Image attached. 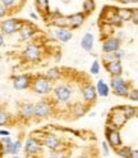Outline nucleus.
I'll use <instances>...</instances> for the list:
<instances>
[{
    "label": "nucleus",
    "mask_w": 138,
    "mask_h": 158,
    "mask_svg": "<svg viewBox=\"0 0 138 158\" xmlns=\"http://www.w3.org/2000/svg\"><path fill=\"white\" fill-rule=\"evenodd\" d=\"M54 82H51L49 78H46L44 75H37L35 77H32L31 80V85L29 88L35 94L37 95H48L52 91L54 88Z\"/></svg>",
    "instance_id": "nucleus-1"
},
{
    "label": "nucleus",
    "mask_w": 138,
    "mask_h": 158,
    "mask_svg": "<svg viewBox=\"0 0 138 158\" xmlns=\"http://www.w3.org/2000/svg\"><path fill=\"white\" fill-rule=\"evenodd\" d=\"M109 86H110V90H113L115 95L121 97V98H127L129 90L132 89V85L127 80H124L121 76H110Z\"/></svg>",
    "instance_id": "nucleus-2"
},
{
    "label": "nucleus",
    "mask_w": 138,
    "mask_h": 158,
    "mask_svg": "<svg viewBox=\"0 0 138 158\" xmlns=\"http://www.w3.org/2000/svg\"><path fill=\"white\" fill-rule=\"evenodd\" d=\"M52 98L56 103H68L73 97V89L68 84H58L52 88Z\"/></svg>",
    "instance_id": "nucleus-3"
},
{
    "label": "nucleus",
    "mask_w": 138,
    "mask_h": 158,
    "mask_svg": "<svg viewBox=\"0 0 138 158\" xmlns=\"http://www.w3.org/2000/svg\"><path fill=\"white\" fill-rule=\"evenodd\" d=\"M128 121V118L125 117L124 112L121 109V106L120 107H115L111 109V112L109 114V118H107V122H106V126H110V127H114V129H118L120 130L123 126H124Z\"/></svg>",
    "instance_id": "nucleus-4"
},
{
    "label": "nucleus",
    "mask_w": 138,
    "mask_h": 158,
    "mask_svg": "<svg viewBox=\"0 0 138 158\" xmlns=\"http://www.w3.org/2000/svg\"><path fill=\"white\" fill-rule=\"evenodd\" d=\"M105 139H106V143L109 144V147H111L113 149H115V151L123 145L120 130H118V129L106 126L105 127Z\"/></svg>",
    "instance_id": "nucleus-5"
},
{
    "label": "nucleus",
    "mask_w": 138,
    "mask_h": 158,
    "mask_svg": "<svg viewBox=\"0 0 138 158\" xmlns=\"http://www.w3.org/2000/svg\"><path fill=\"white\" fill-rule=\"evenodd\" d=\"M100 19H102L104 23H107L113 27H121L123 21L117 15V8L115 6H105L104 13L100 17Z\"/></svg>",
    "instance_id": "nucleus-6"
},
{
    "label": "nucleus",
    "mask_w": 138,
    "mask_h": 158,
    "mask_svg": "<svg viewBox=\"0 0 138 158\" xmlns=\"http://www.w3.org/2000/svg\"><path fill=\"white\" fill-rule=\"evenodd\" d=\"M35 109V118L36 120H44L48 118L52 113V104L48 100H38L33 103Z\"/></svg>",
    "instance_id": "nucleus-7"
},
{
    "label": "nucleus",
    "mask_w": 138,
    "mask_h": 158,
    "mask_svg": "<svg viewBox=\"0 0 138 158\" xmlns=\"http://www.w3.org/2000/svg\"><path fill=\"white\" fill-rule=\"evenodd\" d=\"M42 48L40 45H37L35 43H29L26 45L25 50H23V57L28 62H38L42 58Z\"/></svg>",
    "instance_id": "nucleus-8"
},
{
    "label": "nucleus",
    "mask_w": 138,
    "mask_h": 158,
    "mask_svg": "<svg viewBox=\"0 0 138 158\" xmlns=\"http://www.w3.org/2000/svg\"><path fill=\"white\" fill-rule=\"evenodd\" d=\"M22 25V22L19 19L15 18H9L0 22V32L3 35H13L15 32H18V30Z\"/></svg>",
    "instance_id": "nucleus-9"
},
{
    "label": "nucleus",
    "mask_w": 138,
    "mask_h": 158,
    "mask_svg": "<svg viewBox=\"0 0 138 158\" xmlns=\"http://www.w3.org/2000/svg\"><path fill=\"white\" fill-rule=\"evenodd\" d=\"M23 148H25V152L28 154V156H35L37 153H40L41 148H42V144L40 139H37L36 136L31 135L26 139V141L23 143Z\"/></svg>",
    "instance_id": "nucleus-10"
},
{
    "label": "nucleus",
    "mask_w": 138,
    "mask_h": 158,
    "mask_svg": "<svg viewBox=\"0 0 138 158\" xmlns=\"http://www.w3.org/2000/svg\"><path fill=\"white\" fill-rule=\"evenodd\" d=\"M18 117L25 122L32 121L35 118L33 103H31V102H23V103L18 107Z\"/></svg>",
    "instance_id": "nucleus-11"
},
{
    "label": "nucleus",
    "mask_w": 138,
    "mask_h": 158,
    "mask_svg": "<svg viewBox=\"0 0 138 158\" xmlns=\"http://www.w3.org/2000/svg\"><path fill=\"white\" fill-rule=\"evenodd\" d=\"M40 141L45 148L50 149V151H56V149H59L60 145H61L60 139L58 138L56 134H54V132H46L45 135L41 138Z\"/></svg>",
    "instance_id": "nucleus-12"
},
{
    "label": "nucleus",
    "mask_w": 138,
    "mask_h": 158,
    "mask_svg": "<svg viewBox=\"0 0 138 158\" xmlns=\"http://www.w3.org/2000/svg\"><path fill=\"white\" fill-rule=\"evenodd\" d=\"M81 94H82V98L86 103L91 104V103H95L96 99H97V93L95 89V85H92L91 82H84L83 86L81 88Z\"/></svg>",
    "instance_id": "nucleus-13"
},
{
    "label": "nucleus",
    "mask_w": 138,
    "mask_h": 158,
    "mask_svg": "<svg viewBox=\"0 0 138 158\" xmlns=\"http://www.w3.org/2000/svg\"><path fill=\"white\" fill-rule=\"evenodd\" d=\"M51 34H52L54 39L60 43H68V41H71L73 37L72 30L68 27H55L51 31Z\"/></svg>",
    "instance_id": "nucleus-14"
},
{
    "label": "nucleus",
    "mask_w": 138,
    "mask_h": 158,
    "mask_svg": "<svg viewBox=\"0 0 138 158\" xmlns=\"http://www.w3.org/2000/svg\"><path fill=\"white\" fill-rule=\"evenodd\" d=\"M31 80L32 77L29 75H26V73H22V75H17L13 77V88L15 90H26L29 88L31 85Z\"/></svg>",
    "instance_id": "nucleus-15"
},
{
    "label": "nucleus",
    "mask_w": 138,
    "mask_h": 158,
    "mask_svg": "<svg viewBox=\"0 0 138 158\" xmlns=\"http://www.w3.org/2000/svg\"><path fill=\"white\" fill-rule=\"evenodd\" d=\"M121 41L117 36H109L105 37L102 41V53H111V52H117L118 49H120Z\"/></svg>",
    "instance_id": "nucleus-16"
},
{
    "label": "nucleus",
    "mask_w": 138,
    "mask_h": 158,
    "mask_svg": "<svg viewBox=\"0 0 138 158\" xmlns=\"http://www.w3.org/2000/svg\"><path fill=\"white\" fill-rule=\"evenodd\" d=\"M86 18H87V15L83 12H77V13L68 15V28H71V30L79 28L84 23Z\"/></svg>",
    "instance_id": "nucleus-17"
},
{
    "label": "nucleus",
    "mask_w": 138,
    "mask_h": 158,
    "mask_svg": "<svg viewBox=\"0 0 138 158\" xmlns=\"http://www.w3.org/2000/svg\"><path fill=\"white\" fill-rule=\"evenodd\" d=\"M48 15L50 18V23L54 27H68V17L61 14L59 10L51 12Z\"/></svg>",
    "instance_id": "nucleus-18"
},
{
    "label": "nucleus",
    "mask_w": 138,
    "mask_h": 158,
    "mask_svg": "<svg viewBox=\"0 0 138 158\" xmlns=\"http://www.w3.org/2000/svg\"><path fill=\"white\" fill-rule=\"evenodd\" d=\"M18 32H19V39L21 40L22 41H27V40H31V39L37 34V30L32 25H28V23H23L22 22Z\"/></svg>",
    "instance_id": "nucleus-19"
},
{
    "label": "nucleus",
    "mask_w": 138,
    "mask_h": 158,
    "mask_svg": "<svg viewBox=\"0 0 138 158\" xmlns=\"http://www.w3.org/2000/svg\"><path fill=\"white\" fill-rule=\"evenodd\" d=\"M104 67L110 76H121L123 75L121 60H119V59H115L111 62H104Z\"/></svg>",
    "instance_id": "nucleus-20"
},
{
    "label": "nucleus",
    "mask_w": 138,
    "mask_h": 158,
    "mask_svg": "<svg viewBox=\"0 0 138 158\" xmlns=\"http://www.w3.org/2000/svg\"><path fill=\"white\" fill-rule=\"evenodd\" d=\"M95 89L97 93V97H101V98H107L110 95V86L105 80H98L97 84L95 85Z\"/></svg>",
    "instance_id": "nucleus-21"
},
{
    "label": "nucleus",
    "mask_w": 138,
    "mask_h": 158,
    "mask_svg": "<svg viewBox=\"0 0 138 158\" xmlns=\"http://www.w3.org/2000/svg\"><path fill=\"white\" fill-rule=\"evenodd\" d=\"M94 44H95V37L91 32H86L83 35L82 40H81V48L86 52H91L94 49Z\"/></svg>",
    "instance_id": "nucleus-22"
},
{
    "label": "nucleus",
    "mask_w": 138,
    "mask_h": 158,
    "mask_svg": "<svg viewBox=\"0 0 138 158\" xmlns=\"http://www.w3.org/2000/svg\"><path fill=\"white\" fill-rule=\"evenodd\" d=\"M72 113L74 117H82L87 113L88 110V104H84V103H81V102H75V103L72 106L71 108Z\"/></svg>",
    "instance_id": "nucleus-23"
},
{
    "label": "nucleus",
    "mask_w": 138,
    "mask_h": 158,
    "mask_svg": "<svg viewBox=\"0 0 138 158\" xmlns=\"http://www.w3.org/2000/svg\"><path fill=\"white\" fill-rule=\"evenodd\" d=\"M44 76L46 78H49L51 82H56V81H59L60 78H61V76H63V72H61V69L58 68V67H51V68H49L48 71H46V73Z\"/></svg>",
    "instance_id": "nucleus-24"
},
{
    "label": "nucleus",
    "mask_w": 138,
    "mask_h": 158,
    "mask_svg": "<svg viewBox=\"0 0 138 158\" xmlns=\"http://www.w3.org/2000/svg\"><path fill=\"white\" fill-rule=\"evenodd\" d=\"M36 2V6L38 12L41 14H44L45 17L50 13V4H49V0H35Z\"/></svg>",
    "instance_id": "nucleus-25"
},
{
    "label": "nucleus",
    "mask_w": 138,
    "mask_h": 158,
    "mask_svg": "<svg viewBox=\"0 0 138 158\" xmlns=\"http://www.w3.org/2000/svg\"><path fill=\"white\" fill-rule=\"evenodd\" d=\"M133 9H129V8H117V15L123 21H130V15H132Z\"/></svg>",
    "instance_id": "nucleus-26"
},
{
    "label": "nucleus",
    "mask_w": 138,
    "mask_h": 158,
    "mask_svg": "<svg viewBox=\"0 0 138 158\" xmlns=\"http://www.w3.org/2000/svg\"><path fill=\"white\" fill-rule=\"evenodd\" d=\"M95 8H96L95 0H83V3H82V12L86 15H90L91 13H94Z\"/></svg>",
    "instance_id": "nucleus-27"
},
{
    "label": "nucleus",
    "mask_w": 138,
    "mask_h": 158,
    "mask_svg": "<svg viewBox=\"0 0 138 158\" xmlns=\"http://www.w3.org/2000/svg\"><path fill=\"white\" fill-rule=\"evenodd\" d=\"M121 109L123 112H124L125 117L128 118V120H130V118H133L137 116V108L136 107H132V106H121Z\"/></svg>",
    "instance_id": "nucleus-28"
},
{
    "label": "nucleus",
    "mask_w": 138,
    "mask_h": 158,
    "mask_svg": "<svg viewBox=\"0 0 138 158\" xmlns=\"http://www.w3.org/2000/svg\"><path fill=\"white\" fill-rule=\"evenodd\" d=\"M117 153L121 158H130V153H132V147L128 145H121L120 148L117 149Z\"/></svg>",
    "instance_id": "nucleus-29"
},
{
    "label": "nucleus",
    "mask_w": 138,
    "mask_h": 158,
    "mask_svg": "<svg viewBox=\"0 0 138 158\" xmlns=\"http://www.w3.org/2000/svg\"><path fill=\"white\" fill-rule=\"evenodd\" d=\"M10 122V116L8 114L4 109L0 108V126H6Z\"/></svg>",
    "instance_id": "nucleus-30"
},
{
    "label": "nucleus",
    "mask_w": 138,
    "mask_h": 158,
    "mask_svg": "<svg viewBox=\"0 0 138 158\" xmlns=\"http://www.w3.org/2000/svg\"><path fill=\"white\" fill-rule=\"evenodd\" d=\"M23 149V141L21 139L13 140V156H17Z\"/></svg>",
    "instance_id": "nucleus-31"
},
{
    "label": "nucleus",
    "mask_w": 138,
    "mask_h": 158,
    "mask_svg": "<svg viewBox=\"0 0 138 158\" xmlns=\"http://www.w3.org/2000/svg\"><path fill=\"white\" fill-rule=\"evenodd\" d=\"M100 69H101V66H100L98 60H94V62H92V64H91V67H90V72H91V75L97 76V75L100 73Z\"/></svg>",
    "instance_id": "nucleus-32"
},
{
    "label": "nucleus",
    "mask_w": 138,
    "mask_h": 158,
    "mask_svg": "<svg viewBox=\"0 0 138 158\" xmlns=\"http://www.w3.org/2000/svg\"><path fill=\"white\" fill-rule=\"evenodd\" d=\"M127 98H128L130 102H134V103H137V102H138V90H137L136 88L130 89L129 93H128V95H127Z\"/></svg>",
    "instance_id": "nucleus-33"
},
{
    "label": "nucleus",
    "mask_w": 138,
    "mask_h": 158,
    "mask_svg": "<svg viewBox=\"0 0 138 158\" xmlns=\"http://www.w3.org/2000/svg\"><path fill=\"white\" fill-rule=\"evenodd\" d=\"M49 158H67V154H65V152L56 149V151H51Z\"/></svg>",
    "instance_id": "nucleus-34"
},
{
    "label": "nucleus",
    "mask_w": 138,
    "mask_h": 158,
    "mask_svg": "<svg viewBox=\"0 0 138 158\" xmlns=\"http://www.w3.org/2000/svg\"><path fill=\"white\" fill-rule=\"evenodd\" d=\"M15 2L17 0H0V3H2L6 9H10V8H13L15 5Z\"/></svg>",
    "instance_id": "nucleus-35"
},
{
    "label": "nucleus",
    "mask_w": 138,
    "mask_h": 158,
    "mask_svg": "<svg viewBox=\"0 0 138 158\" xmlns=\"http://www.w3.org/2000/svg\"><path fill=\"white\" fill-rule=\"evenodd\" d=\"M101 148H102V154L105 157H107L110 154V147H109V144H107L106 141H102L101 143Z\"/></svg>",
    "instance_id": "nucleus-36"
},
{
    "label": "nucleus",
    "mask_w": 138,
    "mask_h": 158,
    "mask_svg": "<svg viewBox=\"0 0 138 158\" xmlns=\"http://www.w3.org/2000/svg\"><path fill=\"white\" fill-rule=\"evenodd\" d=\"M130 21L133 22V25H138V9H133L132 15H130Z\"/></svg>",
    "instance_id": "nucleus-37"
},
{
    "label": "nucleus",
    "mask_w": 138,
    "mask_h": 158,
    "mask_svg": "<svg viewBox=\"0 0 138 158\" xmlns=\"http://www.w3.org/2000/svg\"><path fill=\"white\" fill-rule=\"evenodd\" d=\"M115 54H117V58H118L119 60H121L123 58L125 57V52L123 50V49H118L117 52H115Z\"/></svg>",
    "instance_id": "nucleus-38"
},
{
    "label": "nucleus",
    "mask_w": 138,
    "mask_h": 158,
    "mask_svg": "<svg viewBox=\"0 0 138 158\" xmlns=\"http://www.w3.org/2000/svg\"><path fill=\"white\" fill-rule=\"evenodd\" d=\"M6 13H8V9H6V8H5V6H4L2 3H0V18L5 17Z\"/></svg>",
    "instance_id": "nucleus-39"
},
{
    "label": "nucleus",
    "mask_w": 138,
    "mask_h": 158,
    "mask_svg": "<svg viewBox=\"0 0 138 158\" xmlns=\"http://www.w3.org/2000/svg\"><path fill=\"white\" fill-rule=\"evenodd\" d=\"M117 2H119L120 4H124V5H127V4H136L138 0H117Z\"/></svg>",
    "instance_id": "nucleus-40"
},
{
    "label": "nucleus",
    "mask_w": 138,
    "mask_h": 158,
    "mask_svg": "<svg viewBox=\"0 0 138 158\" xmlns=\"http://www.w3.org/2000/svg\"><path fill=\"white\" fill-rule=\"evenodd\" d=\"M54 60H55L56 63H59V62L61 60V52H60V50H58V52L55 53V55H54Z\"/></svg>",
    "instance_id": "nucleus-41"
},
{
    "label": "nucleus",
    "mask_w": 138,
    "mask_h": 158,
    "mask_svg": "<svg viewBox=\"0 0 138 158\" xmlns=\"http://www.w3.org/2000/svg\"><path fill=\"white\" fill-rule=\"evenodd\" d=\"M10 135V132L8 131V130H5V129H0V138L2 136H9Z\"/></svg>",
    "instance_id": "nucleus-42"
},
{
    "label": "nucleus",
    "mask_w": 138,
    "mask_h": 158,
    "mask_svg": "<svg viewBox=\"0 0 138 158\" xmlns=\"http://www.w3.org/2000/svg\"><path fill=\"white\" fill-rule=\"evenodd\" d=\"M130 158H138V151H137V149H132V153H130Z\"/></svg>",
    "instance_id": "nucleus-43"
},
{
    "label": "nucleus",
    "mask_w": 138,
    "mask_h": 158,
    "mask_svg": "<svg viewBox=\"0 0 138 158\" xmlns=\"http://www.w3.org/2000/svg\"><path fill=\"white\" fill-rule=\"evenodd\" d=\"M3 45H4V35L0 32V48H2Z\"/></svg>",
    "instance_id": "nucleus-44"
},
{
    "label": "nucleus",
    "mask_w": 138,
    "mask_h": 158,
    "mask_svg": "<svg viewBox=\"0 0 138 158\" xmlns=\"http://www.w3.org/2000/svg\"><path fill=\"white\" fill-rule=\"evenodd\" d=\"M29 17L32 18V19H35V21L38 18V17H37V14H36V13H33V12H29Z\"/></svg>",
    "instance_id": "nucleus-45"
},
{
    "label": "nucleus",
    "mask_w": 138,
    "mask_h": 158,
    "mask_svg": "<svg viewBox=\"0 0 138 158\" xmlns=\"http://www.w3.org/2000/svg\"><path fill=\"white\" fill-rule=\"evenodd\" d=\"M2 156H4V154H3V152H2V144H0V158H2Z\"/></svg>",
    "instance_id": "nucleus-46"
},
{
    "label": "nucleus",
    "mask_w": 138,
    "mask_h": 158,
    "mask_svg": "<svg viewBox=\"0 0 138 158\" xmlns=\"http://www.w3.org/2000/svg\"><path fill=\"white\" fill-rule=\"evenodd\" d=\"M78 158H90V157L86 156V154H83V156H81V157H78Z\"/></svg>",
    "instance_id": "nucleus-47"
},
{
    "label": "nucleus",
    "mask_w": 138,
    "mask_h": 158,
    "mask_svg": "<svg viewBox=\"0 0 138 158\" xmlns=\"http://www.w3.org/2000/svg\"><path fill=\"white\" fill-rule=\"evenodd\" d=\"M13 158H21V157H18V156H14V157H13Z\"/></svg>",
    "instance_id": "nucleus-48"
}]
</instances>
